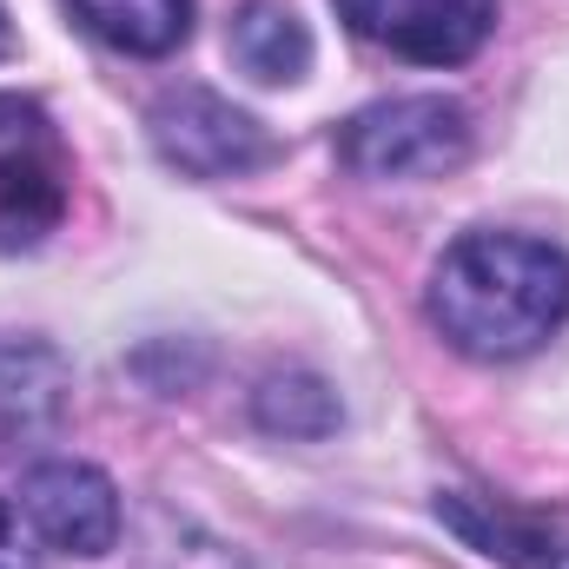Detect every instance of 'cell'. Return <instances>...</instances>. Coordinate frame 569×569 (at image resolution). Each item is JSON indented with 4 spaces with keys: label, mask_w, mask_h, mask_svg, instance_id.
<instances>
[{
    "label": "cell",
    "mask_w": 569,
    "mask_h": 569,
    "mask_svg": "<svg viewBox=\"0 0 569 569\" xmlns=\"http://www.w3.org/2000/svg\"><path fill=\"white\" fill-rule=\"evenodd\" d=\"M569 318V252L523 232H463L430 272V325L483 365L523 358Z\"/></svg>",
    "instance_id": "cell-1"
},
{
    "label": "cell",
    "mask_w": 569,
    "mask_h": 569,
    "mask_svg": "<svg viewBox=\"0 0 569 569\" xmlns=\"http://www.w3.org/2000/svg\"><path fill=\"white\" fill-rule=\"evenodd\" d=\"M463 152H470V113L443 93L365 107L338 133V159L365 179H437L463 166Z\"/></svg>",
    "instance_id": "cell-2"
},
{
    "label": "cell",
    "mask_w": 569,
    "mask_h": 569,
    "mask_svg": "<svg viewBox=\"0 0 569 569\" xmlns=\"http://www.w3.org/2000/svg\"><path fill=\"white\" fill-rule=\"evenodd\" d=\"M67 179L73 166L53 120L33 100L0 93V252H27L60 226Z\"/></svg>",
    "instance_id": "cell-3"
},
{
    "label": "cell",
    "mask_w": 569,
    "mask_h": 569,
    "mask_svg": "<svg viewBox=\"0 0 569 569\" xmlns=\"http://www.w3.org/2000/svg\"><path fill=\"white\" fill-rule=\"evenodd\" d=\"M146 127H152L159 159L186 179H239L272 159V133L212 87H172Z\"/></svg>",
    "instance_id": "cell-4"
},
{
    "label": "cell",
    "mask_w": 569,
    "mask_h": 569,
    "mask_svg": "<svg viewBox=\"0 0 569 569\" xmlns=\"http://www.w3.org/2000/svg\"><path fill=\"white\" fill-rule=\"evenodd\" d=\"M338 13L358 40L418 67H463L497 27V0H338Z\"/></svg>",
    "instance_id": "cell-5"
},
{
    "label": "cell",
    "mask_w": 569,
    "mask_h": 569,
    "mask_svg": "<svg viewBox=\"0 0 569 569\" xmlns=\"http://www.w3.org/2000/svg\"><path fill=\"white\" fill-rule=\"evenodd\" d=\"M20 510L60 557H107L120 543V490L107 483V470L73 457L33 463L20 483Z\"/></svg>",
    "instance_id": "cell-6"
},
{
    "label": "cell",
    "mask_w": 569,
    "mask_h": 569,
    "mask_svg": "<svg viewBox=\"0 0 569 569\" xmlns=\"http://www.w3.org/2000/svg\"><path fill=\"white\" fill-rule=\"evenodd\" d=\"M73 405V365L40 338H0V457L53 437Z\"/></svg>",
    "instance_id": "cell-7"
},
{
    "label": "cell",
    "mask_w": 569,
    "mask_h": 569,
    "mask_svg": "<svg viewBox=\"0 0 569 569\" xmlns=\"http://www.w3.org/2000/svg\"><path fill=\"white\" fill-rule=\"evenodd\" d=\"M437 517L483 557H497L503 569H563L569 537L557 523L530 517V510H510L497 497H470V490H443L437 497Z\"/></svg>",
    "instance_id": "cell-8"
},
{
    "label": "cell",
    "mask_w": 569,
    "mask_h": 569,
    "mask_svg": "<svg viewBox=\"0 0 569 569\" xmlns=\"http://www.w3.org/2000/svg\"><path fill=\"white\" fill-rule=\"evenodd\" d=\"M226 40H232V60L252 80H266V87H291L311 67V33H305V20L291 7H279V0H246L232 13V33Z\"/></svg>",
    "instance_id": "cell-9"
},
{
    "label": "cell",
    "mask_w": 569,
    "mask_h": 569,
    "mask_svg": "<svg viewBox=\"0 0 569 569\" xmlns=\"http://www.w3.org/2000/svg\"><path fill=\"white\" fill-rule=\"evenodd\" d=\"M80 27L120 53L159 60L192 33V0H73Z\"/></svg>",
    "instance_id": "cell-10"
},
{
    "label": "cell",
    "mask_w": 569,
    "mask_h": 569,
    "mask_svg": "<svg viewBox=\"0 0 569 569\" xmlns=\"http://www.w3.org/2000/svg\"><path fill=\"white\" fill-rule=\"evenodd\" d=\"M259 425L272 437H325L338 430V398L325 378H272L259 391Z\"/></svg>",
    "instance_id": "cell-11"
},
{
    "label": "cell",
    "mask_w": 569,
    "mask_h": 569,
    "mask_svg": "<svg viewBox=\"0 0 569 569\" xmlns=\"http://www.w3.org/2000/svg\"><path fill=\"white\" fill-rule=\"evenodd\" d=\"M13 53V20H7V7H0V60Z\"/></svg>",
    "instance_id": "cell-12"
},
{
    "label": "cell",
    "mask_w": 569,
    "mask_h": 569,
    "mask_svg": "<svg viewBox=\"0 0 569 569\" xmlns=\"http://www.w3.org/2000/svg\"><path fill=\"white\" fill-rule=\"evenodd\" d=\"M0 543H7V503H0Z\"/></svg>",
    "instance_id": "cell-13"
}]
</instances>
